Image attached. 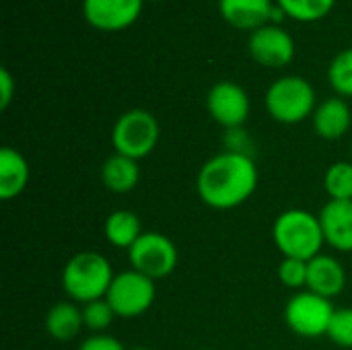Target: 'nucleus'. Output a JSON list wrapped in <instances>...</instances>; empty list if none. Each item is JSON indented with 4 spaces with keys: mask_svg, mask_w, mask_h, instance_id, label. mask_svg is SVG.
<instances>
[{
    "mask_svg": "<svg viewBox=\"0 0 352 350\" xmlns=\"http://www.w3.org/2000/svg\"><path fill=\"white\" fill-rule=\"evenodd\" d=\"M258 167L248 153L225 151L210 157L198 171L200 200L214 210H231L245 204L258 188Z\"/></svg>",
    "mask_w": 352,
    "mask_h": 350,
    "instance_id": "1",
    "label": "nucleus"
},
{
    "mask_svg": "<svg viewBox=\"0 0 352 350\" xmlns=\"http://www.w3.org/2000/svg\"><path fill=\"white\" fill-rule=\"evenodd\" d=\"M272 239L285 258L305 262L320 256L326 243L320 217L303 208H289L280 212L272 225Z\"/></svg>",
    "mask_w": 352,
    "mask_h": 350,
    "instance_id": "2",
    "label": "nucleus"
},
{
    "mask_svg": "<svg viewBox=\"0 0 352 350\" xmlns=\"http://www.w3.org/2000/svg\"><path fill=\"white\" fill-rule=\"evenodd\" d=\"M113 268L99 252H80L72 256L62 270V289L78 305L103 299L113 281Z\"/></svg>",
    "mask_w": 352,
    "mask_h": 350,
    "instance_id": "3",
    "label": "nucleus"
},
{
    "mask_svg": "<svg viewBox=\"0 0 352 350\" xmlns=\"http://www.w3.org/2000/svg\"><path fill=\"white\" fill-rule=\"evenodd\" d=\"M318 107L314 85L297 74L276 78L266 91V109L278 124H301L311 118Z\"/></svg>",
    "mask_w": 352,
    "mask_h": 350,
    "instance_id": "4",
    "label": "nucleus"
},
{
    "mask_svg": "<svg viewBox=\"0 0 352 350\" xmlns=\"http://www.w3.org/2000/svg\"><path fill=\"white\" fill-rule=\"evenodd\" d=\"M161 136V128L157 118L146 109H128L122 113L111 130V144L113 153L140 161L148 157Z\"/></svg>",
    "mask_w": 352,
    "mask_h": 350,
    "instance_id": "5",
    "label": "nucleus"
},
{
    "mask_svg": "<svg viewBox=\"0 0 352 350\" xmlns=\"http://www.w3.org/2000/svg\"><path fill=\"white\" fill-rule=\"evenodd\" d=\"M105 299L109 301L118 318L132 320L153 307L157 299V287L153 278L130 268L113 276Z\"/></svg>",
    "mask_w": 352,
    "mask_h": 350,
    "instance_id": "6",
    "label": "nucleus"
},
{
    "mask_svg": "<svg viewBox=\"0 0 352 350\" xmlns=\"http://www.w3.org/2000/svg\"><path fill=\"white\" fill-rule=\"evenodd\" d=\"M336 307L332 299L320 297L311 291H297L287 307H285V322L301 338H322L328 334L332 316Z\"/></svg>",
    "mask_w": 352,
    "mask_h": 350,
    "instance_id": "7",
    "label": "nucleus"
},
{
    "mask_svg": "<svg viewBox=\"0 0 352 350\" xmlns=\"http://www.w3.org/2000/svg\"><path fill=\"white\" fill-rule=\"evenodd\" d=\"M128 260L134 270L142 272L153 281H161L175 270L179 254L175 243L167 235L159 231H144L138 241L128 250Z\"/></svg>",
    "mask_w": 352,
    "mask_h": 350,
    "instance_id": "8",
    "label": "nucleus"
},
{
    "mask_svg": "<svg viewBox=\"0 0 352 350\" xmlns=\"http://www.w3.org/2000/svg\"><path fill=\"white\" fill-rule=\"evenodd\" d=\"M248 52L264 68H285L295 60V39L278 23H268L250 33Z\"/></svg>",
    "mask_w": 352,
    "mask_h": 350,
    "instance_id": "9",
    "label": "nucleus"
},
{
    "mask_svg": "<svg viewBox=\"0 0 352 350\" xmlns=\"http://www.w3.org/2000/svg\"><path fill=\"white\" fill-rule=\"evenodd\" d=\"M206 109L210 118L227 130H239L250 118V95L248 91L233 83L221 80L210 87L206 95Z\"/></svg>",
    "mask_w": 352,
    "mask_h": 350,
    "instance_id": "10",
    "label": "nucleus"
},
{
    "mask_svg": "<svg viewBox=\"0 0 352 350\" xmlns=\"http://www.w3.org/2000/svg\"><path fill=\"white\" fill-rule=\"evenodd\" d=\"M142 6L144 0H82V17L97 31L118 33L138 21Z\"/></svg>",
    "mask_w": 352,
    "mask_h": 350,
    "instance_id": "11",
    "label": "nucleus"
},
{
    "mask_svg": "<svg viewBox=\"0 0 352 350\" xmlns=\"http://www.w3.org/2000/svg\"><path fill=\"white\" fill-rule=\"evenodd\" d=\"M219 10L233 29L250 33L268 23H278L285 17L274 0H219Z\"/></svg>",
    "mask_w": 352,
    "mask_h": 350,
    "instance_id": "12",
    "label": "nucleus"
},
{
    "mask_svg": "<svg viewBox=\"0 0 352 350\" xmlns=\"http://www.w3.org/2000/svg\"><path fill=\"white\" fill-rule=\"evenodd\" d=\"M320 223L324 239L330 248L351 254L352 252V200H328L320 210Z\"/></svg>",
    "mask_w": 352,
    "mask_h": 350,
    "instance_id": "13",
    "label": "nucleus"
},
{
    "mask_svg": "<svg viewBox=\"0 0 352 350\" xmlns=\"http://www.w3.org/2000/svg\"><path fill=\"white\" fill-rule=\"evenodd\" d=\"M346 289V270L344 266L328 254H320L307 262V291L334 299Z\"/></svg>",
    "mask_w": 352,
    "mask_h": 350,
    "instance_id": "14",
    "label": "nucleus"
},
{
    "mask_svg": "<svg viewBox=\"0 0 352 350\" xmlns=\"http://www.w3.org/2000/svg\"><path fill=\"white\" fill-rule=\"evenodd\" d=\"M314 130L324 140H340L352 126V111L342 97H330L318 103L314 116Z\"/></svg>",
    "mask_w": 352,
    "mask_h": 350,
    "instance_id": "15",
    "label": "nucleus"
},
{
    "mask_svg": "<svg viewBox=\"0 0 352 350\" xmlns=\"http://www.w3.org/2000/svg\"><path fill=\"white\" fill-rule=\"evenodd\" d=\"M29 163L23 157L21 151L12 146H2L0 149V198L2 200H12L29 184Z\"/></svg>",
    "mask_w": 352,
    "mask_h": 350,
    "instance_id": "16",
    "label": "nucleus"
},
{
    "mask_svg": "<svg viewBox=\"0 0 352 350\" xmlns=\"http://www.w3.org/2000/svg\"><path fill=\"white\" fill-rule=\"evenodd\" d=\"M82 328V307H78V303L74 301H60L52 305L45 314V332L58 342H68L76 338Z\"/></svg>",
    "mask_w": 352,
    "mask_h": 350,
    "instance_id": "17",
    "label": "nucleus"
},
{
    "mask_svg": "<svg viewBox=\"0 0 352 350\" xmlns=\"http://www.w3.org/2000/svg\"><path fill=\"white\" fill-rule=\"evenodd\" d=\"M101 182L103 186L113 194H128L132 192L140 182V167L138 161L124 157L120 153H113L105 159L101 167Z\"/></svg>",
    "mask_w": 352,
    "mask_h": 350,
    "instance_id": "18",
    "label": "nucleus"
},
{
    "mask_svg": "<svg viewBox=\"0 0 352 350\" xmlns=\"http://www.w3.org/2000/svg\"><path fill=\"white\" fill-rule=\"evenodd\" d=\"M103 231H105V239L113 248H120V250H130L138 241V237L144 233L138 215L132 210H126V208L113 210L105 219Z\"/></svg>",
    "mask_w": 352,
    "mask_h": 350,
    "instance_id": "19",
    "label": "nucleus"
},
{
    "mask_svg": "<svg viewBox=\"0 0 352 350\" xmlns=\"http://www.w3.org/2000/svg\"><path fill=\"white\" fill-rule=\"evenodd\" d=\"M336 0H276V6L285 17L297 23H316L326 19L334 10Z\"/></svg>",
    "mask_w": 352,
    "mask_h": 350,
    "instance_id": "20",
    "label": "nucleus"
},
{
    "mask_svg": "<svg viewBox=\"0 0 352 350\" xmlns=\"http://www.w3.org/2000/svg\"><path fill=\"white\" fill-rule=\"evenodd\" d=\"M324 190L330 200H352V161H336L328 167Z\"/></svg>",
    "mask_w": 352,
    "mask_h": 350,
    "instance_id": "21",
    "label": "nucleus"
},
{
    "mask_svg": "<svg viewBox=\"0 0 352 350\" xmlns=\"http://www.w3.org/2000/svg\"><path fill=\"white\" fill-rule=\"evenodd\" d=\"M328 83L338 97H352V47L338 52L328 66Z\"/></svg>",
    "mask_w": 352,
    "mask_h": 350,
    "instance_id": "22",
    "label": "nucleus"
},
{
    "mask_svg": "<svg viewBox=\"0 0 352 350\" xmlns=\"http://www.w3.org/2000/svg\"><path fill=\"white\" fill-rule=\"evenodd\" d=\"M116 311L109 305V301L103 299H95L82 305V320H85V328H89L93 334H103L116 320Z\"/></svg>",
    "mask_w": 352,
    "mask_h": 350,
    "instance_id": "23",
    "label": "nucleus"
},
{
    "mask_svg": "<svg viewBox=\"0 0 352 350\" xmlns=\"http://www.w3.org/2000/svg\"><path fill=\"white\" fill-rule=\"evenodd\" d=\"M326 336L340 349H352V307H336Z\"/></svg>",
    "mask_w": 352,
    "mask_h": 350,
    "instance_id": "24",
    "label": "nucleus"
},
{
    "mask_svg": "<svg viewBox=\"0 0 352 350\" xmlns=\"http://www.w3.org/2000/svg\"><path fill=\"white\" fill-rule=\"evenodd\" d=\"M278 278L285 287L293 291L307 289V262L297 258H285L278 266Z\"/></svg>",
    "mask_w": 352,
    "mask_h": 350,
    "instance_id": "25",
    "label": "nucleus"
},
{
    "mask_svg": "<svg viewBox=\"0 0 352 350\" xmlns=\"http://www.w3.org/2000/svg\"><path fill=\"white\" fill-rule=\"evenodd\" d=\"M78 350H126V347L116 338V336H109V334H91L87 336Z\"/></svg>",
    "mask_w": 352,
    "mask_h": 350,
    "instance_id": "26",
    "label": "nucleus"
},
{
    "mask_svg": "<svg viewBox=\"0 0 352 350\" xmlns=\"http://www.w3.org/2000/svg\"><path fill=\"white\" fill-rule=\"evenodd\" d=\"M14 91H16V83H14L10 70L2 68L0 70V109L2 111L10 105V101L14 97Z\"/></svg>",
    "mask_w": 352,
    "mask_h": 350,
    "instance_id": "27",
    "label": "nucleus"
},
{
    "mask_svg": "<svg viewBox=\"0 0 352 350\" xmlns=\"http://www.w3.org/2000/svg\"><path fill=\"white\" fill-rule=\"evenodd\" d=\"M130 350H153V349H148V347H134V349H130Z\"/></svg>",
    "mask_w": 352,
    "mask_h": 350,
    "instance_id": "28",
    "label": "nucleus"
},
{
    "mask_svg": "<svg viewBox=\"0 0 352 350\" xmlns=\"http://www.w3.org/2000/svg\"><path fill=\"white\" fill-rule=\"evenodd\" d=\"M144 2H161V0H144Z\"/></svg>",
    "mask_w": 352,
    "mask_h": 350,
    "instance_id": "29",
    "label": "nucleus"
},
{
    "mask_svg": "<svg viewBox=\"0 0 352 350\" xmlns=\"http://www.w3.org/2000/svg\"><path fill=\"white\" fill-rule=\"evenodd\" d=\"M351 155H352V144H351Z\"/></svg>",
    "mask_w": 352,
    "mask_h": 350,
    "instance_id": "30",
    "label": "nucleus"
},
{
    "mask_svg": "<svg viewBox=\"0 0 352 350\" xmlns=\"http://www.w3.org/2000/svg\"><path fill=\"white\" fill-rule=\"evenodd\" d=\"M206 350H210V349H206Z\"/></svg>",
    "mask_w": 352,
    "mask_h": 350,
    "instance_id": "31",
    "label": "nucleus"
}]
</instances>
